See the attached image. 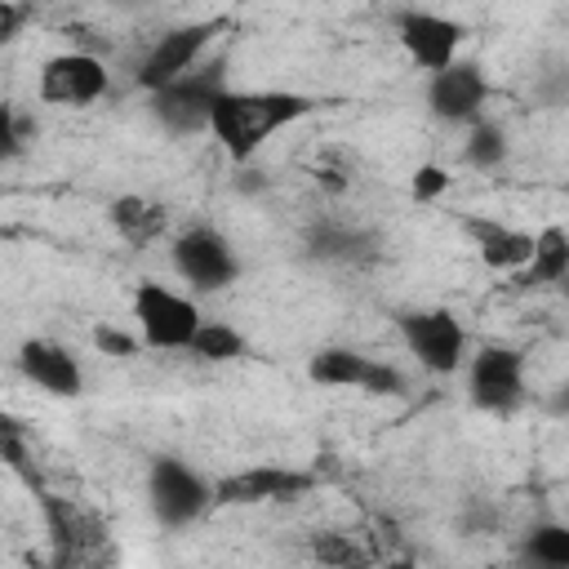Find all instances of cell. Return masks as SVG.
Here are the masks:
<instances>
[{
	"label": "cell",
	"instance_id": "cell-1",
	"mask_svg": "<svg viewBox=\"0 0 569 569\" xmlns=\"http://www.w3.org/2000/svg\"><path fill=\"white\" fill-rule=\"evenodd\" d=\"M316 98L298 89H222L209 111V133L231 164H249L280 129L316 116Z\"/></svg>",
	"mask_w": 569,
	"mask_h": 569
},
{
	"label": "cell",
	"instance_id": "cell-2",
	"mask_svg": "<svg viewBox=\"0 0 569 569\" xmlns=\"http://www.w3.org/2000/svg\"><path fill=\"white\" fill-rule=\"evenodd\" d=\"M222 89H227V62L222 58L200 62V67L182 71L178 80L160 84L156 93H147V111L164 133L196 138V133H209V111Z\"/></svg>",
	"mask_w": 569,
	"mask_h": 569
},
{
	"label": "cell",
	"instance_id": "cell-3",
	"mask_svg": "<svg viewBox=\"0 0 569 569\" xmlns=\"http://www.w3.org/2000/svg\"><path fill=\"white\" fill-rule=\"evenodd\" d=\"M147 507L160 529H187L213 511V476L178 453H156L147 462Z\"/></svg>",
	"mask_w": 569,
	"mask_h": 569
},
{
	"label": "cell",
	"instance_id": "cell-4",
	"mask_svg": "<svg viewBox=\"0 0 569 569\" xmlns=\"http://www.w3.org/2000/svg\"><path fill=\"white\" fill-rule=\"evenodd\" d=\"M405 351L436 378H449L467 365V329L449 307H405L391 316Z\"/></svg>",
	"mask_w": 569,
	"mask_h": 569
},
{
	"label": "cell",
	"instance_id": "cell-5",
	"mask_svg": "<svg viewBox=\"0 0 569 569\" xmlns=\"http://www.w3.org/2000/svg\"><path fill=\"white\" fill-rule=\"evenodd\" d=\"M525 351L507 342H485L467 356V400L489 418H511L525 405Z\"/></svg>",
	"mask_w": 569,
	"mask_h": 569
},
{
	"label": "cell",
	"instance_id": "cell-6",
	"mask_svg": "<svg viewBox=\"0 0 569 569\" xmlns=\"http://www.w3.org/2000/svg\"><path fill=\"white\" fill-rule=\"evenodd\" d=\"M320 489V476L289 462H249L236 471L213 476V507H267V502H298Z\"/></svg>",
	"mask_w": 569,
	"mask_h": 569
},
{
	"label": "cell",
	"instance_id": "cell-7",
	"mask_svg": "<svg viewBox=\"0 0 569 569\" xmlns=\"http://www.w3.org/2000/svg\"><path fill=\"white\" fill-rule=\"evenodd\" d=\"M129 307H133L138 338L147 347H156V351H187L191 338H196V329H200V320H204L200 307L187 293H178V289H169L160 280L133 284Z\"/></svg>",
	"mask_w": 569,
	"mask_h": 569
},
{
	"label": "cell",
	"instance_id": "cell-8",
	"mask_svg": "<svg viewBox=\"0 0 569 569\" xmlns=\"http://www.w3.org/2000/svg\"><path fill=\"white\" fill-rule=\"evenodd\" d=\"M227 31V18H196V22H178L169 31L156 36V44L142 53V62L133 67V84L142 93H156L160 84L178 80L182 71L200 67L204 49Z\"/></svg>",
	"mask_w": 569,
	"mask_h": 569
},
{
	"label": "cell",
	"instance_id": "cell-9",
	"mask_svg": "<svg viewBox=\"0 0 569 569\" xmlns=\"http://www.w3.org/2000/svg\"><path fill=\"white\" fill-rule=\"evenodd\" d=\"M36 502H40V516H44V529L53 542V565H62V569L98 565L107 556V525L98 511H89L76 498L49 493V489H36Z\"/></svg>",
	"mask_w": 569,
	"mask_h": 569
},
{
	"label": "cell",
	"instance_id": "cell-10",
	"mask_svg": "<svg viewBox=\"0 0 569 569\" xmlns=\"http://www.w3.org/2000/svg\"><path fill=\"white\" fill-rule=\"evenodd\" d=\"M173 271L196 289V293H222L240 280V253L218 227H187L169 244Z\"/></svg>",
	"mask_w": 569,
	"mask_h": 569
},
{
	"label": "cell",
	"instance_id": "cell-11",
	"mask_svg": "<svg viewBox=\"0 0 569 569\" xmlns=\"http://www.w3.org/2000/svg\"><path fill=\"white\" fill-rule=\"evenodd\" d=\"M107 89L111 71L93 49H62L44 58L36 76V98L44 107H93L98 98H107Z\"/></svg>",
	"mask_w": 569,
	"mask_h": 569
},
{
	"label": "cell",
	"instance_id": "cell-12",
	"mask_svg": "<svg viewBox=\"0 0 569 569\" xmlns=\"http://www.w3.org/2000/svg\"><path fill=\"white\" fill-rule=\"evenodd\" d=\"M307 378L320 387H347L360 396H405L409 378L378 356H365L356 347H320L307 360Z\"/></svg>",
	"mask_w": 569,
	"mask_h": 569
},
{
	"label": "cell",
	"instance_id": "cell-13",
	"mask_svg": "<svg viewBox=\"0 0 569 569\" xmlns=\"http://www.w3.org/2000/svg\"><path fill=\"white\" fill-rule=\"evenodd\" d=\"M391 27H396V40H400L405 58L427 76L458 62V49L467 40V27L449 13H436V9H400Z\"/></svg>",
	"mask_w": 569,
	"mask_h": 569
},
{
	"label": "cell",
	"instance_id": "cell-14",
	"mask_svg": "<svg viewBox=\"0 0 569 569\" xmlns=\"http://www.w3.org/2000/svg\"><path fill=\"white\" fill-rule=\"evenodd\" d=\"M489 102V76L480 62L458 58L445 71L427 76V111L440 124H476Z\"/></svg>",
	"mask_w": 569,
	"mask_h": 569
},
{
	"label": "cell",
	"instance_id": "cell-15",
	"mask_svg": "<svg viewBox=\"0 0 569 569\" xmlns=\"http://www.w3.org/2000/svg\"><path fill=\"white\" fill-rule=\"evenodd\" d=\"M13 365H18V373H22L31 387H40L44 396L76 400V396L84 391V369H80V360L71 356V347H62V342H53V338H27V342L18 347V356H13Z\"/></svg>",
	"mask_w": 569,
	"mask_h": 569
},
{
	"label": "cell",
	"instance_id": "cell-16",
	"mask_svg": "<svg viewBox=\"0 0 569 569\" xmlns=\"http://www.w3.org/2000/svg\"><path fill=\"white\" fill-rule=\"evenodd\" d=\"M462 236L471 240L476 258L489 267V271H520L529 258H533V231H520L511 222H498L489 213H462L458 218Z\"/></svg>",
	"mask_w": 569,
	"mask_h": 569
},
{
	"label": "cell",
	"instance_id": "cell-17",
	"mask_svg": "<svg viewBox=\"0 0 569 569\" xmlns=\"http://www.w3.org/2000/svg\"><path fill=\"white\" fill-rule=\"evenodd\" d=\"M107 222H111V231H116L124 244L147 249V244H156V240L169 231V209H164L160 200H151V196L124 191V196H116V200L107 204Z\"/></svg>",
	"mask_w": 569,
	"mask_h": 569
},
{
	"label": "cell",
	"instance_id": "cell-18",
	"mask_svg": "<svg viewBox=\"0 0 569 569\" xmlns=\"http://www.w3.org/2000/svg\"><path fill=\"white\" fill-rule=\"evenodd\" d=\"M569 280V231L565 227H542L533 236V258L511 276L516 289H560Z\"/></svg>",
	"mask_w": 569,
	"mask_h": 569
},
{
	"label": "cell",
	"instance_id": "cell-19",
	"mask_svg": "<svg viewBox=\"0 0 569 569\" xmlns=\"http://www.w3.org/2000/svg\"><path fill=\"white\" fill-rule=\"evenodd\" d=\"M307 253L320 258V262H356L365 249H373V240L356 227H338V222H320L307 231Z\"/></svg>",
	"mask_w": 569,
	"mask_h": 569
},
{
	"label": "cell",
	"instance_id": "cell-20",
	"mask_svg": "<svg viewBox=\"0 0 569 569\" xmlns=\"http://www.w3.org/2000/svg\"><path fill=\"white\" fill-rule=\"evenodd\" d=\"M244 351H249L244 333H240L236 325H227V320H200V329H196V338H191V347H187V356H196V360H204V365H231V360H240Z\"/></svg>",
	"mask_w": 569,
	"mask_h": 569
},
{
	"label": "cell",
	"instance_id": "cell-21",
	"mask_svg": "<svg viewBox=\"0 0 569 569\" xmlns=\"http://www.w3.org/2000/svg\"><path fill=\"white\" fill-rule=\"evenodd\" d=\"M520 556L547 569H569V525L565 520H538L520 538Z\"/></svg>",
	"mask_w": 569,
	"mask_h": 569
},
{
	"label": "cell",
	"instance_id": "cell-22",
	"mask_svg": "<svg viewBox=\"0 0 569 569\" xmlns=\"http://www.w3.org/2000/svg\"><path fill=\"white\" fill-rule=\"evenodd\" d=\"M507 156H511V142H507V129L498 124V120H476V124H467V138H462V164H471V169H498V164H507Z\"/></svg>",
	"mask_w": 569,
	"mask_h": 569
},
{
	"label": "cell",
	"instance_id": "cell-23",
	"mask_svg": "<svg viewBox=\"0 0 569 569\" xmlns=\"http://www.w3.org/2000/svg\"><path fill=\"white\" fill-rule=\"evenodd\" d=\"M311 556L320 560V565H333V569H351V565H369V551L351 538V533H333V529H325V533H311Z\"/></svg>",
	"mask_w": 569,
	"mask_h": 569
},
{
	"label": "cell",
	"instance_id": "cell-24",
	"mask_svg": "<svg viewBox=\"0 0 569 569\" xmlns=\"http://www.w3.org/2000/svg\"><path fill=\"white\" fill-rule=\"evenodd\" d=\"M36 138H40V124H36L31 111H22V107H4V111H0V142H4V160H9V164L22 160V151H27Z\"/></svg>",
	"mask_w": 569,
	"mask_h": 569
},
{
	"label": "cell",
	"instance_id": "cell-25",
	"mask_svg": "<svg viewBox=\"0 0 569 569\" xmlns=\"http://www.w3.org/2000/svg\"><path fill=\"white\" fill-rule=\"evenodd\" d=\"M533 102L542 111H560L569 102V62L565 58H551L538 76H533Z\"/></svg>",
	"mask_w": 569,
	"mask_h": 569
},
{
	"label": "cell",
	"instance_id": "cell-26",
	"mask_svg": "<svg viewBox=\"0 0 569 569\" xmlns=\"http://www.w3.org/2000/svg\"><path fill=\"white\" fill-rule=\"evenodd\" d=\"M449 169L445 164H418L413 173H409V196L418 200V204H427V200H440L445 191H449Z\"/></svg>",
	"mask_w": 569,
	"mask_h": 569
},
{
	"label": "cell",
	"instance_id": "cell-27",
	"mask_svg": "<svg viewBox=\"0 0 569 569\" xmlns=\"http://www.w3.org/2000/svg\"><path fill=\"white\" fill-rule=\"evenodd\" d=\"M31 13H36V9L22 4V0H0V44H13V40L22 36V27H27Z\"/></svg>",
	"mask_w": 569,
	"mask_h": 569
},
{
	"label": "cell",
	"instance_id": "cell-28",
	"mask_svg": "<svg viewBox=\"0 0 569 569\" xmlns=\"http://www.w3.org/2000/svg\"><path fill=\"white\" fill-rule=\"evenodd\" d=\"M138 342H142V338L120 333L116 325H98V329H93V347H98V351H107V356H133V351H138Z\"/></svg>",
	"mask_w": 569,
	"mask_h": 569
},
{
	"label": "cell",
	"instance_id": "cell-29",
	"mask_svg": "<svg viewBox=\"0 0 569 569\" xmlns=\"http://www.w3.org/2000/svg\"><path fill=\"white\" fill-rule=\"evenodd\" d=\"M560 289H565V298H569V280H565V284H560Z\"/></svg>",
	"mask_w": 569,
	"mask_h": 569
}]
</instances>
